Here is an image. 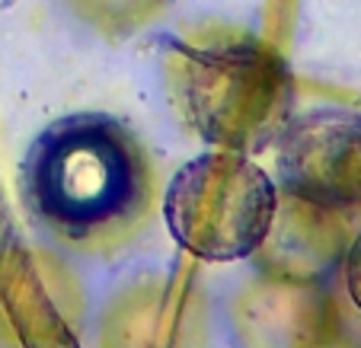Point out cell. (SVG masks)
I'll list each match as a JSON object with an SVG mask.
<instances>
[{
    "mask_svg": "<svg viewBox=\"0 0 361 348\" xmlns=\"http://www.w3.org/2000/svg\"><path fill=\"white\" fill-rule=\"evenodd\" d=\"M336 268H339L342 297L352 304V310H358L361 313V233L345 246V253H342V259H339V266Z\"/></svg>",
    "mask_w": 361,
    "mask_h": 348,
    "instance_id": "obj_7",
    "label": "cell"
},
{
    "mask_svg": "<svg viewBox=\"0 0 361 348\" xmlns=\"http://www.w3.org/2000/svg\"><path fill=\"white\" fill-rule=\"evenodd\" d=\"M23 198L51 237L102 249L135 233L147 211V154L118 118L71 112L42 128L26 151Z\"/></svg>",
    "mask_w": 361,
    "mask_h": 348,
    "instance_id": "obj_1",
    "label": "cell"
},
{
    "mask_svg": "<svg viewBox=\"0 0 361 348\" xmlns=\"http://www.w3.org/2000/svg\"><path fill=\"white\" fill-rule=\"evenodd\" d=\"M279 189L323 211H361V112L291 116L279 137Z\"/></svg>",
    "mask_w": 361,
    "mask_h": 348,
    "instance_id": "obj_4",
    "label": "cell"
},
{
    "mask_svg": "<svg viewBox=\"0 0 361 348\" xmlns=\"http://www.w3.org/2000/svg\"><path fill=\"white\" fill-rule=\"evenodd\" d=\"M179 106L214 147H272L294 116V80L281 55L259 42L179 48Z\"/></svg>",
    "mask_w": 361,
    "mask_h": 348,
    "instance_id": "obj_2",
    "label": "cell"
},
{
    "mask_svg": "<svg viewBox=\"0 0 361 348\" xmlns=\"http://www.w3.org/2000/svg\"><path fill=\"white\" fill-rule=\"evenodd\" d=\"M279 211V185L246 154H202L176 170L164 195L170 237L202 262L250 259Z\"/></svg>",
    "mask_w": 361,
    "mask_h": 348,
    "instance_id": "obj_3",
    "label": "cell"
},
{
    "mask_svg": "<svg viewBox=\"0 0 361 348\" xmlns=\"http://www.w3.org/2000/svg\"><path fill=\"white\" fill-rule=\"evenodd\" d=\"M342 253L345 246H342V227L336 224V214L291 198L288 208L279 205L266 240L252 256L259 259L269 278L317 281L339 266Z\"/></svg>",
    "mask_w": 361,
    "mask_h": 348,
    "instance_id": "obj_5",
    "label": "cell"
},
{
    "mask_svg": "<svg viewBox=\"0 0 361 348\" xmlns=\"http://www.w3.org/2000/svg\"><path fill=\"white\" fill-rule=\"evenodd\" d=\"M71 13L106 35H128L164 13L166 0H64Z\"/></svg>",
    "mask_w": 361,
    "mask_h": 348,
    "instance_id": "obj_6",
    "label": "cell"
}]
</instances>
